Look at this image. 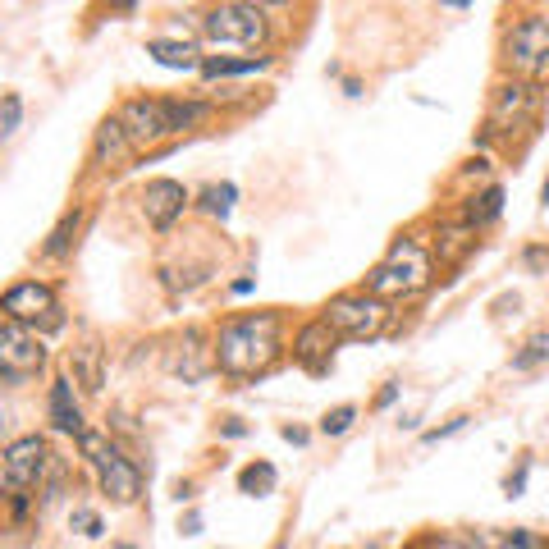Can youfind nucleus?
Listing matches in <instances>:
<instances>
[{"instance_id":"obj_1","label":"nucleus","mask_w":549,"mask_h":549,"mask_svg":"<svg viewBox=\"0 0 549 549\" xmlns=\"http://www.w3.org/2000/svg\"><path fill=\"white\" fill-rule=\"evenodd\" d=\"M280 357V316L252 312L234 316L216 334V362L229 376H261L270 362Z\"/></svg>"},{"instance_id":"obj_2","label":"nucleus","mask_w":549,"mask_h":549,"mask_svg":"<svg viewBox=\"0 0 549 549\" xmlns=\"http://www.w3.org/2000/svg\"><path fill=\"white\" fill-rule=\"evenodd\" d=\"M202 119H206V106H197V101H129L119 110V129H124L133 151H147L161 138H170V133L202 124Z\"/></svg>"},{"instance_id":"obj_3","label":"nucleus","mask_w":549,"mask_h":549,"mask_svg":"<svg viewBox=\"0 0 549 549\" xmlns=\"http://www.w3.org/2000/svg\"><path fill=\"white\" fill-rule=\"evenodd\" d=\"M431 284V257H426V248L421 243H412V238H399L394 248H389V257L380 261L371 275H366V293L371 298H408V293H421Z\"/></svg>"},{"instance_id":"obj_4","label":"nucleus","mask_w":549,"mask_h":549,"mask_svg":"<svg viewBox=\"0 0 549 549\" xmlns=\"http://www.w3.org/2000/svg\"><path fill=\"white\" fill-rule=\"evenodd\" d=\"M78 444H83V458L92 467H97V481H101V490H106L115 504H133V499L142 495V476H138V467L124 458V453L115 449V444L106 440V435H97V431H83L78 435Z\"/></svg>"},{"instance_id":"obj_5","label":"nucleus","mask_w":549,"mask_h":549,"mask_svg":"<svg viewBox=\"0 0 549 549\" xmlns=\"http://www.w3.org/2000/svg\"><path fill=\"white\" fill-rule=\"evenodd\" d=\"M202 37L211 46H220V51H248V46H257L261 37H266V14L257 10V5H220V10H211L202 19Z\"/></svg>"},{"instance_id":"obj_6","label":"nucleus","mask_w":549,"mask_h":549,"mask_svg":"<svg viewBox=\"0 0 549 549\" xmlns=\"http://www.w3.org/2000/svg\"><path fill=\"white\" fill-rule=\"evenodd\" d=\"M321 321L330 325V330L348 334V339H376L389 325V307L380 298H371V293H344V298H334L330 307H325Z\"/></svg>"},{"instance_id":"obj_7","label":"nucleus","mask_w":549,"mask_h":549,"mask_svg":"<svg viewBox=\"0 0 549 549\" xmlns=\"http://www.w3.org/2000/svg\"><path fill=\"white\" fill-rule=\"evenodd\" d=\"M42 366H46V344L37 339V330H28L19 321L0 325V376L19 385V380L37 376Z\"/></svg>"},{"instance_id":"obj_8","label":"nucleus","mask_w":549,"mask_h":549,"mask_svg":"<svg viewBox=\"0 0 549 549\" xmlns=\"http://www.w3.org/2000/svg\"><path fill=\"white\" fill-rule=\"evenodd\" d=\"M504 60L517 69V74H527V78L549 74V19L531 14V19L517 23L513 33H508Z\"/></svg>"},{"instance_id":"obj_9","label":"nucleus","mask_w":549,"mask_h":549,"mask_svg":"<svg viewBox=\"0 0 549 549\" xmlns=\"http://www.w3.org/2000/svg\"><path fill=\"white\" fill-rule=\"evenodd\" d=\"M0 312H10V321H19V325H37V321H42L46 330H60V325H65L55 293L46 289V284H37V280L14 284V289L0 298Z\"/></svg>"},{"instance_id":"obj_10","label":"nucleus","mask_w":549,"mask_h":549,"mask_svg":"<svg viewBox=\"0 0 549 549\" xmlns=\"http://www.w3.org/2000/svg\"><path fill=\"white\" fill-rule=\"evenodd\" d=\"M46 467H51V449H46V440H37V435H23V440H14L10 449H5V485H10V490H33V485H42Z\"/></svg>"},{"instance_id":"obj_11","label":"nucleus","mask_w":549,"mask_h":549,"mask_svg":"<svg viewBox=\"0 0 549 549\" xmlns=\"http://www.w3.org/2000/svg\"><path fill=\"white\" fill-rule=\"evenodd\" d=\"M540 110V92L531 83H513V87H499L495 92V106H490V133H508L517 124H527L531 115Z\"/></svg>"},{"instance_id":"obj_12","label":"nucleus","mask_w":549,"mask_h":549,"mask_svg":"<svg viewBox=\"0 0 549 549\" xmlns=\"http://www.w3.org/2000/svg\"><path fill=\"white\" fill-rule=\"evenodd\" d=\"M183 202H188V193H183V183H174V179H151L147 188H142V211H147V220L156 229H170L174 220L183 216Z\"/></svg>"},{"instance_id":"obj_13","label":"nucleus","mask_w":549,"mask_h":549,"mask_svg":"<svg viewBox=\"0 0 549 549\" xmlns=\"http://www.w3.org/2000/svg\"><path fill=\"white\" fill-rule=\"evenodd\" d=\"M330 325L325 321H312L307 330L298 334V344H293V357H298L312 376H321V371H330V348H334V339H330Z\"/></svg>"},{"instance_id":"obj_14","label":"nucleus","mask_w":549,"mask_h":549,"mask_svg":"<svg viewBox=\"0 0 549 549\" xmlns=\"http://www.w3.org/2000/svg\"><path fill=\"white\" fill-rule=\"evenodd\" d=\"M431 549H531L527 531H513V536H435Z\"/></svg>"},{"instance_id":"obj_15","label":"nucleus","mask_w":549,"mask_h":549,"mask_svg":"<svg viewBox=\"0 0 549 549\" xmlns=\"http://www.w3.org/2000/svg\"><path fill=\"white\" fill-rule=\"evenodd\" d=\"M51 421L69 435H83V408H78L69 380H55V389H51Z\"/></svg>"},{"instance_id":"obj_16","label":"nucleus","mask_w":549,"mask_h":549,"mask_svg":"<svg viewBox=\"0 0 549 549\" xmlns=\"http://www.w3.org/2000/svg\"><path fill=\"white\" fill-rule=\"evenodd\" d=\"M133 156L129 138H124V129H119V119H106L97 129V161L101 165H124Z\"/></svg>"},{"instance_id":"obj_17","label":"nucleus","mask_w":549,"mask_h":549,"mask_svg":"<svg viewBox=\"0 0 549 549\" xmlns=\"http://www.w3.org/2000/svg\"><path fill=\"white\" fill-rule=\"evenodd\" d=\"M147 55L156 60V65L165 69H197V51L188 42H170V37H156V42L147 46Z\"/></svg>"},{"instance_id":"obj_18","label":"nucleus","mask_w":549,"mask_h":549,"mask_svg":"<svg viewBox=\"0 0 549 549\" xmlns=\"http://www.w3.org/2000/svg\"><path fill=\"white\" fill-rule=\"evenodd\" d=\"M197 348H202V339L188 330L179 344H174V353H170V366L179 371L183 380H202V376H206V362H197Z\"/></svg>"},{"instance_id":"obj_19","label":"nucleus","mask_w":549,"mask_h":549,"mask_svg":"<svg viewBox=\"0 0 549 549\" xmlns=\"http://www.w3.org/2000/svg\"><path fill=\"white\" fill-rule=\"evenodd\" d=\"M238 490L243 495H270L275 490V467L270 463H248L238 472Z\"/></svg>"},{"instance_id":"obj_20","label":"nucleus","mask_w":549,"mask_h":549,"mask_svg":"<svg viewBox=\"0 0 549 549\" xmlns=\"http://www.w3.org/2000/svg\"><path fill=\"white\" fill-rule=\"evenodd\" d=\"M234 197H238L234 183H211V188L202 193V211H206V216L229 220V211H234Z\"/></svg>"},{"instance_id":"obj_21","label":"nucleus","mask_w":549,"mask_h":549,"mask_svg":"<svg viewBox=\"0 0 549 549\" xmlns=\"http://www.w3.org/2000/svg\"><path fill=\"white\" fill-rule=\"evenodd\" d=\"M549 362V330H536L522 344V353H513V371H531V366Z\"/></svg>"},{"instance_id":"obj_22","label":"nucleus","mask_w":549,"mask_h":549,"mask_svg":"<svg viewBox=\"0 0 549 549\" xmlns=\"http://www.w3.org/2000/svg\"><path fill=\"white\" fill-rule=\"evenodd\" d=\"M499 202H504V193H499V188H485V193L467 206V225H485V220H495L499 216Z\"/></svg>"},{"instance_id":"obj_23","label":"nucleus","mask_w":549,"mask_h":549,"mask_svg":"<svg viewBox=\"0 0 549 549\" xmlns=\"http://www.w3.org/2000/svg\"><path fill=\"white\" fill-rule=\"evenodd\" d=\"M261 65H266V60H257V55H252V60H206V65H202V74H206V78H229V74H257Z\"/></svg>"},{"instance_id":"obj_24","label":"nucleus","mask_w":549,"mask_h":549,"mask_svg":"<svg viewBox=\"0 0 549 549\" xmlns=\"http://www.w3.org/2000/svg\"><path fill=\"white\" fill-rule=\"evenodd\" d=\"M78 225H83V211H74V216L60 220V229L51 234V243H46V257H60V252H69V243H74Z\"/></svg>"},{"instance_id":"obj_25","label":"nucleus","mask_w":549,"mask_h":549,"mask_svg":"<svg viewBox=\"0 0 549 549\" xmlns=\"http://www.w3.org/2000/svg\"><path fill=\"white\" fill-rule=\"evenodd\" d=\"M19 119H23V101L14 97H0V138H10L14 129H19Z\"/></svg>"},{"instance_id":"obj_26","label":"nucleus","mask_w":549,"mask_h":549,"mask_svg":"<svg viewBox=\"0 0 549 549\" xmlns=\"http://www.w3.org/2000/svg\"><path fill=\"white\" fill-rule=\"evenodd\" d=\"M353 417H357V408H334V412H325L321 431H325V435H344L348 426H353Z\"/></svg>"},{"instance_id":"obj_27","label":"nucleus","mask_w":549,"mask_h":549,"mask_svg":"<svg viewBox=\"0 0 549 549\" xmlns=\"http://www.w3.org/2000/svg\"><path fill=\"white\" fill-rule=\"evenodd\" d=\"M69 522H74V531H83V536H101V517L92 513V508H74Z\"/></svg>"},{"instance_id":"obj_28","label":"nucleus","mask_w":549,"mask_h":549,"mask_svg":"<svg viewBox=\"0 0 549 549\" xmlns=\"http://www.w3.org/2000/svg\"><path fill=\"white\" fill-rule=\"evenodd\" d=\"M463 426H467V417H453V421H449V426H444V431H426V440H431V444H435V440H444V435H453V431H463Z\"/></svg>"},{"instance_id":"obj_29","label":"nucleus","mask_w":549,"mask_h":549,"mask_svg":"<svg viewBox=\"0 0 549 549\" xmlns=\"http://www.w3.org/2000/svg\"><path fill=\"white\" fill-rule=\"evenodd\" d=\"M540 197H545V202H549V179H545V193H540Z\"/></svg>"},{"instance_id":"obj_30","label":"nucleus","mask_w":549,"mask_h":549,"mask_svg":"<svg viewBox=\"0 0 549 549\" xmlns=\"http://www.w3.org/2000/svg\"><path fill=\"white\" fill-rule=\"evenodd\" d=\"M119 549H133V545H119Z\"/></svg>"},{"instance_id":"obj_31","label":"nucleus","mask_w":549,"mask_h":549,"mask_svg":"<svg viewBox=\"0 0 549 549\" xmlns=\"http://www.w3.org/2000/svg\"><path fill=\"white\" fill-rule=\"evenodd\" d=\"M0 426H5V421H0Z\"/></svg>"}]
</instances>
